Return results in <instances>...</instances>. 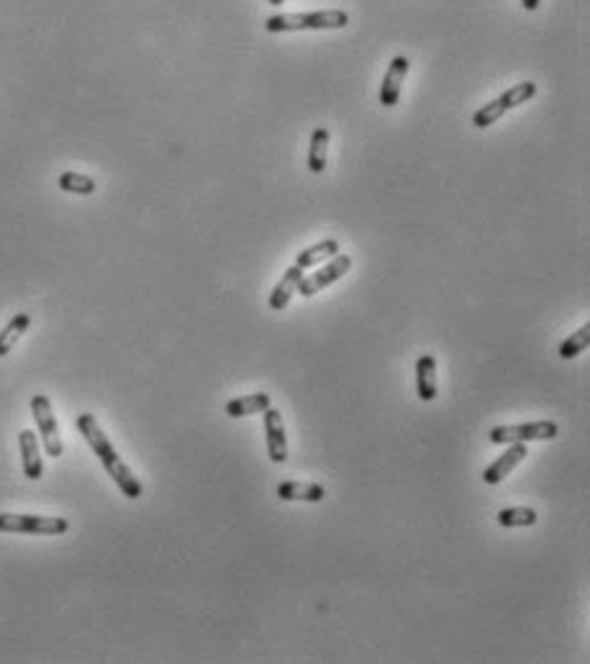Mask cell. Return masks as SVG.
<instances>
[{"mask_svg": "<svg viewBox=\"0 0 590 664\" xmlns=\"http://www.w3.org/2000/svg\"><path fill=\"white\" fill-rule=\"evenodd\" d=\"M77 429H80V433L85 436V441L90 444L93 454L101 459V465L105 467V472L111 475V480L118 485V490H121L126 498L132 500L141 498V496H144L141 482L136 480V475L129 469V465L118 457V451L113 449V444H111L108 433L103 432L101 423L95 421V415L93 414L77 415Z\"/></svg>", "mask_w": 590, "mask_h": 664, "instance_id": "obj_1", "label": "cell"}, {"mask_svg": "<svg viewBox=\"0 0 590 664\" xmlns=\"http://www.w3.org/2000/svg\"><path fill=\"white\" fill-rule=\"evenodd\" d=\"M349 23V16L344 11H313V14H277L265 21V29L270 33L283 32H329V29H344Z\"/></svg>", "mask_w": 590, "mask_h": 664, "instance_id": "obj_2", "label": "cell"}, {"mask_svg": "<svg viewBox=\"0 0 590 664\" xmlns=\"http://www.w3.org/2000/svg\"><path fill=\"white\" fill-rule=\"evenodd\" d=\"M0 532L36 533V536H59L69 532V521L62 515L0 514Z\"/></svg>", "mask_w": 590, "mask_h": 664, "instance_id": "obj_3", "label": "cell"}, {"mask_svg": "<svg viewBox=\"0 0 590 664\" xmlns=\"http://www.w3.org/2000/svg\"><path fill=\"white\" fill-rule=\"evenodd\" d=\"M559 426L555 421H534V423H513L490 429L493 444H529V441H552Z\"/></svg>", "mask_w": 590, "mask_h": 664, "instance_id": "obj_4", "label": "cell"}, {"mask_svg": "<svg viewBox=\"0 0 590 664\" xmlns=\"http://www.w3.org/2000/svg\"><path fill=\"white\" fill-rule=\"evenodd\" d=\"M32 415L36 421V429L41 436V444L47 449L51 459H59L65 454V441L59 436V426H57V418L51 411V400L44 393H36L32 398Z\"/></svg>", "mask_w": 590, "mask_h": 664, "instance_id": "obj_5", "label": "cell"}, {"mask_svg": "<svg viewBox=\"0 0 590 664\" xmlns=\"http://www.w3.org/2000/svg\"><path fill=\"white\" fill-rule=\"evenodd\" d=\"M349 269H352V257H349V254H334L329 265H323L321 269H316L313 275H308V277L301 280L298 293H301L304 298H313L319 290L329 287V285H334L337 280H341Z\"/></svg>", "mask_w": 590, "mask_h": 664, "instance_id": "obj_6", "label": "cell"}, {"mask_svg": "<svg viewBox=\"0 0 590 664\" xmlns=\"http://www.w3.org/2000/svg\"><path fill=\"white\" fill-rule=\"evenodd\" d=\"M408 67H411L408 57H404V54L393 57L388 72H386V77H383V85H380V103H383L386 108L398 105L401 93H404V83H405V75H408Z\"/></svg>", "mask_w": 590, "mask_h": 664, "instance_id": "obj_7", "label": "cell"}, {"mask_svg": "<svg viewBox=\"0 0 590 664\" xmlns=\"http://www.w3.org/2000/svg\"><path fill=\"white\" fill-rule=\"evenodd\" d=\"M265 433H268V454L275 465H283L287 459V433L286 423H283V415L275 408L265 411Z\"/></svg>", "mask_w": 590, "mask_h": 664, "instance_id": "obj_8", "label": "cell"}, {"mask_svg": "<svg viewBox=\"0 0 590 664\" xmlns=\"http://www.w3.org/2000/svg\"><path fill=\"white\" fill-rule=\"evenodd\" d=\"M526 454H529L526 444H511V447L506 449V454H501V457L483 472L486 485H501V482L506 480V475H511V472L526 459Z\"/></svg>", "mask_w": 590, "mask_h": 664, "instance_id": "obj_9", "label": "cell"}, {"mask_svg": "<svg viewBox=\"0 0 590 664\" xmlns=\"http://www.w3.org/2000/svg\"><path fill=\"white\" fill-rule=\"evenodd\" d=\"M18 447H21V462H23V475L29 480H41L44 475V462H41V451H39V439L34 432L23 429L18 433Z\"/></svg>", "mask_w": 590, "mask_h": 664, "instance_id": "obj_10", "label": "cell"}, {"mask_svg": "<svg viewBox=\"0 0 590 664\" xmlns=\"http://www.w3.org/2000/svg\"><path fill=\"white\" fill-rule=\"evenodd\" d=\"M416 393L423 403H431L437 398L439 382H437V359L434 354H422L416 359Z\"/></svg>", "mask_w": 590, "mask_h": 664, "instance_id": "obj_11", "label": "cell"}, {"mask_svg": "<svg viewBox=\"0 0 590 664\" xmlns=\"http://www.w3.org/2000/svg\"><path fill=\"white\" fill-rule=\"evenodd\" d=\"M275 493L280 496V500H301V503H321L326 498V490L319 482H298L287 480L280 482L275 487Z\"/></svg>", "mask_w": 590, "mask_h": 664, "instance_id": "obj_12", "label": "cell"}, {"mask_svg": "<svg viewBox=\"0 0 590 664\" xmlns=\"http://www.w3.org/2000/svg\"><path fill=\"white\" fill-rule=\"evenodd\" d=\"M304 280V269L298 265L287 267L286 275H283V280L275 285V290L270 293V300H268V305H270L272 311H283L290 298L298 293V285Z\"/></svg>", "mask_w": 590, "mask_h": 664, "instance_id": "obj_13", "label": "cell"}, {"mask_svg": "<svg viewBox=\"0 0 590 664\" xmlns=\"http://www.w3.org/2000/svg\"><path fill=\"white\" fill-rule=\"evenodd\" d=\"M272 405V398L268 393H252V396H241L226 403V415L231 418H244V415L265 414Z\"/></svg>", "mask_w": 590, "mask_h": 664, "instance_id": "obj_14", "label": "cell"}, {"mask_svg": "<svg viewBox=\"0 0 590 664\" xmlns=\"http://www.w3.org/2000/svg\"><path fill=\"white\" fill-rule=\"evenodd\" d=\"M329 162V129L316 126L311 133V147H308V169L313 175H321Z\"/></svg>", "mask_w": 590, "mask_h": 664, "instance_id": "obj_15", "label": "cell"}, {"mask_svg": "<svg viewBox=\"0 0 590 664\" xmlns=\"http://www.w3.org/2000/svg\"><path fill=\"white\" fill-rule=\"evenodd\" d=\"M29 326H32V316L29 314H16V316L8 321V326L0 332V357H5L8 351H14V347L23 339V333L29 332Z\"/></svg>", "mask_w": 590, "mask_h": 664, "instance_id": "obj_16", "label": "cell"}, {"mask_svg": "<svg viewBox=\"0 0 590 664\" xmlns=\"http://www.w3.org/2000/svg\"><path fill=\"white\" fill-rule=\"evenodd\" d=\"M334 254H339L337 239H323V241L308 247V250H301V254L295 257V265L301 267V269H308V267L319 265L323 259H331Z\"/></svg>", "mask_w": 590, "mask_h": 664, "instance_id": "obj_17", "label": "cell"}, {"mask_svg": "<svg viewBox=\"0 0 590 664\" xmlns=\"http://www.w3.org/2000/svg\"><path fill=\"white\" fill-rule=\"evenodd\" d=\"M537 511L526 508V505H516V508H504L498 511V523L504 529H519V526H534L537 523Z\"/></svg>", "mask_w": 590, "mask_h": 664, "instance_id": "obj_18", "label": "cell"}, {"mask_svg": "<svg viewBox=\"0 0 590 664\" xmlns=\"http://www.w3.org/2000/svg\"><path fill=\"white\" fill-rule=\"evenodd\" d=\"M59 190L72 193V196H93L98 190V185L83 172H62L59 175Z\"/></svg>", "mask_w": 590, "mask_h": 664, "instance_id": "obj_19", "label": "cell"}, {"mask_svg": "<svg viewBox=\"0 0 590 664\" xmlns=\"http://www.w3.org/2000/svg\"><path fill=\"white\" fill-rule=\"evenodd\" d=\"M506 111H508L506 98H504V96H498L495 100H490V103H486L483 108H477V111H475V116H472V126H475V129H488V126H493V123L504 116Z\"/></svg>", "mask_w": 590, "mask_h": 664, "instance_id": "obj_20", "label": "cell"}, {"mask_svg": "<svg viewBox=\"0 0 590 664\" xmlns=\"http://www.w3.org/2000/svg\"><path fill=\"white\" fill-rule=\"evenodd\" d=\"M590 344V326H580L577 332L570 333L562 344H559V357L562 359H573L577 354H583Z\"/></svg>", "mask_w": 590, "mask_h": 664, "instance_id": "obj_21", "label": "cell"}, {"mask_svg": "<svg viewBox=\"0 0 590 664\" xmlns=\"http://www.w3.org/2000/svg\"><path fill=\"white\" fill-rule=\"evenodd\" d=\"M540 3L541 0H522L523 11H537V8H540Z\"/></svg>", "mask_w": 590, "mask_h": 664, "instance_id": "obj_22", "label": "cell"}, {"mask_svg": "<svg viewBox=\"0 0 590 664\" xmlns=\"http://www.w3.org/2000/svg\"><path fill=\"white\" fill-rule=\"evenodd\" d=\"M268 3H270V5H275V8H277V5H283V3H286V0H268Z\"/></svg>", "mask_w": 590, "mask_h": 664, "instance_id": "obj_23", "label": "cell"}]
</instances>
